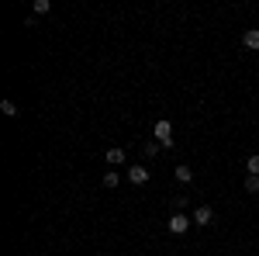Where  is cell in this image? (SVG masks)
<instances>
[{
	"mask_svg": "<svg viewBox=\"0 0 259 256\" xmlns=\"http://www.w3.org/2000/svg\"><path fill=\"white\" fill-rule=\"evenodd\" d=\"M152 135L159 138L162 149H169V145H173V121H169V118H159V121H156V128H152Z\"/></svg>",
	"mask_w": 259,
	"mask_h": 256,
	"instance_id": "1",
	"label": "cell"
},
{
	"mask_svg": "<svg viewBox=\"0 0 259 256\" xmlns=\"http://www.w3.org/2000/svg\"><path fill=\"white\" fill-rule=\"evenodd\" d=\"M187 225H194V218H187L183 211H177V215L166 222V229H169L173 236H183V232H187Z\"/></svg>",
	"mask_w": 259,
	"mask_h": 256,
	"instance_id": "2",
	"label": "cell"
},
{
	"mask_svg": "<svg viewBox=\"0 0 259 256\" xmlns=\"http://www.w3.org/2000/svg\"><path fill=\"white\" fill-rule=\"evenodd\" d=\"M190 218H194V225H200V229H204V225H211V222H214V208H211V204H200Z\"/></svg>",
	"mask_w": 259,
	"mask_h": 256,
	"instance_id": "3",
	"label": "cell"
},
{
	"mask_svg": "<svg viewBox=\"0 0 259 256\" xmlns=\"http://www.w3.org/2000/svg\"><path fill=\"white\" fill-rule=\"evenodd\" d=\"M128 180H132L135 187H142V184H149V170H145V166H128Z\"/></svg>",
	"mask_w": 259,
	"mask_h": 256,
	"instance_id": "4",
	"label": "cell"
},
{
	"mask_svg": "<svg viewBox=\"0 0 259 256\" xmlns=\"http://www.w3.org/2000/svg\"><path fill=\"white\" fill-rule=\"evenodd\" d=\"M104 163H107V166H121V163H124V149H118V145H111V149L104 153Z\"/></svg>",
	"mask_w": 259,
	"mask_h": 256,
	"instance_id": "5",
	"label": "cell"
},
{
	"mask_svg": "<svg viewBox=\"0 0 259 256\" xmlns=\"http://www.w3.org/2000/svg\"><path fill=\"white\" fill-rule=\"evenodd\" d=\"M242 45H245V49H259V28H249V31L242 35Z\"/></svg>",
	"mask_w": 259,
	"mask_h": 256,
	"instance_id": "6",
	"label": "cell"
},
{
	"mask_svg": "<svg viewBox=\"0 0 259 256\" xmlns=\"http://www.w3.org/2000/svg\"><path fill=\"white\" fill-rule=\"evenodd\" d=\"M173 177H177L180 184H190V180H194V170H190V166H177V170H173Z\"/></svg>",
	"mask_w": 259,
	"mask_h": 256,
	"instance_id": "7",
	"label": "cell"
},
{
	"mask_svg": "<svg viewBox=\"0 0 259 256\" xmlns=\"http://www.w3.org/2000/svg\"><path fill=\"white\" fill-rule=\"evenodd\" d=\"M118 184H121V177L114 173V170H107V173H104V187H107V191H114Z\"/></svg>",
	"mask_w": 259,
	"mask_h": 256,
	"instance_id": "8",
	"label": "cell"
},
{
	"mask_svg": "<svg viewBox=\"0 0 259 256\" xmlns=\"http://www.w3.org/2000/svg\"><path fill=\"white\" fill-rule=\"evenodd\" d=\"M0 111H4L7 118H18V104H14V100H0Z\"/></svg>",
	"mask_w": 259,
	"mask_h": 256,
	"instance_id": "9",
	"label": "cell"
},
{
	"mask_svg": "<svg viewBox=\"0 0 259 256\" xmlns=\"http://www.w3.org/2000/svg\"><path fill=\"white\" fill-rule=\"evenodd\" d=\"M242 187H245V191H249V194H259V177H252V173H249V177H245V184H242Z\"/></svg>",
	"mask_w": 259,
	"mask_h": 256,
	"instance_id": "10",
	"label": "cell"
},
{
	"mask_svg": "<svg viewBox=\"0 0 259 256\" xmlns=\"http://www.w3.org/2000/svg\"><path fill=\"white\" fill-rule=\"evenodd\" d=\"M245 170H249L252 177H259V153H256V156H249V163H245Z\"/></svg>",
	"mask_w": 259,
	"mask_h": 256,
	"instance_id": "11",
	"label": "cell"
},
{
	"mask_svg": "<svg viewBox=\"0 0 259 256\" xmlns=\"http://www.w3.org/2000/svg\"><path fill=\"white\" fill-rule=\"evenodd\" d=\"M142 153H145V156L152 159L156 153H159V142H145V145H142Z\"/></svg>",
	"mask_w": 259,
	"mask_h": 256,
	"instance_id": "12",
	"label": "cell"
},
{
	"mask_svg": "<svg viewBox=\"0 0 259 256\" xmlns=\"http://www.w3.org/2000/svg\"><path fill=\"white\" fill-rule=\"evenodd\" d=\"M49 11H52L49 0H35V14H49Z\"/></svg>",
	"mask_w": 259,
	"mask_h": 256,
	"instance_id": "13",
	"label": "cell"
},
{
	"mask_svg": "<svg viewBox=\"0 0 259 256\" xmlns=\"http://www.w3.org/2000/svg\"><path fill=\"white\" fill-rule=\"evenodd\" d=\"M173 208H177V211H183V208H187V197H183V194L173 197Z\"/></svg>",
	"mask_w": 259,
	"mask_h": 256,
	"instance_id": "14",
	"label": "cell"
}]
</instances>
